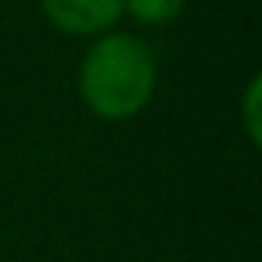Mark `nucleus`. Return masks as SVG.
Segmentation results:
<instances>
[{"instance_id": "20e7f679", "label": "nucleus", "mask_w": 262, "mask_h": 262, "mask_svg": "<svg viewBox=\"0 0 262 262\" xmlns=\"http://www.w3.org/2000/svg\"><path fill=\"white\" fill-rule=\"evenodd\" d=\"M255 101H258V79L248 86V133H251V140L258 144V108H255Z\"/></svg>"}, {"instance_id": "f03ea898", "label": "nucleus", "mask_w": 262, "mask_h": 262, "mask_svg": "<svg viewBox=\"0 0 262 262\" xmlns=\"http://www.w3.org/2000/svg\"><path fill=\"white\" fill-rule=\"evenodd\" d=\"M43 8L69 33H101L119 18L122 0H43Z\"/></svg>"}, {"instance_id": "7ed1b4c3", "label": "nucleus", "mask_w": 262, "mask_h": 262, "mask_svg": "<svg viewBox=\"0 0 262 262\" xmlns=\"http://www.w3.org/2000/svg\"><path fill=\"white\" fill-rule=\"evenodd\" d=\"M122 4H129V11L140 22H169L180 15L183 0H122Z\"/></svg>"}, {"instance_id": "f257e3e1", "label": "nucleus", "mask_w": 262, "mask_h": 262, "mask_svg": "<svg viewBox=\"0 0 262 262\" xmlns=\"http://www.w3.org/2000/svg\"><path fill=\"white\" fill-rule=\"evenodd\" d=\"M83 101L104 119L137 115L155 90V58L137 36H108L83 61Z\"/></svg>"}]
</instances>
